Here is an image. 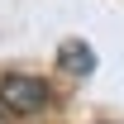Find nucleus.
I'll return each instance as SVG.
<instances>
[{"label": "nucleus", "mask_w": 124, "mask_h": 124, "mask_svg": "<svg viewBox=\"0 0 124 124\" xmlns=\"http://www.w3.org/2000/svg\"><path fill=\"white\" fill-rule=\"evenodd\" d=\"M48 100H53V91H48V81H38V77H5L0 81V105H5V115H38V110H48Z\"/></svg>", "instance_id": "f257e3e1"}, {"label": "nucleus", "mask_w": 124, "mask_h": 124, "mask_svg": "<svg viewBox=\"0 0 124 124\" xmlns=\"http://www.w3.org/2000/svg\"><path fill=\"white\" fill-rule=\"evenodd\" d=\"M57 67H62V72H72V77H91V72H95V53H91V43H81V38L62 43V48H57Z\"/></svg>", "instance_id": "f03ea898"}, {"label": "nucleus", "mask_w": 124, "mask_h": 124, "mask_svg": "<svg viewBox=\"0 0 124 124\" xmlns=\"http://www.w3.org/2000/svg\"><path fill=\"white\" fill-rule=\"evenodd\" d=\"M0 124H5V105H0Z\"/></svg>", "instance_id": "7ed1b4c3"}]
</instances>
